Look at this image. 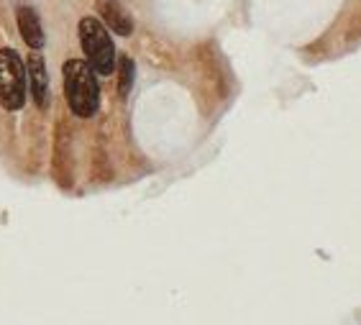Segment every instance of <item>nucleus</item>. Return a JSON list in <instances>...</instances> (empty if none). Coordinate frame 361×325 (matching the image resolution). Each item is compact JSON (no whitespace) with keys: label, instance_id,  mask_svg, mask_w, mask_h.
Returning <instances> with one entry per match:
<instances>
[{"label":"nucleus","instance_id":"nucleus-1","mask_svg":"<svg viewBox=\"0 0 361 325\" xmlns=\"http://www.w3.org/2000/svg\"><path fill=\"white\" fill-rule=\"evenodd\" d=\"M64 97L70 111L80 118H92L100 105V85L97 75L85 59L64 62Z\"/></svg>","mask_w":361,"mask_h":325},{"label":"nucleus","instance_id":"nucleus-2","mask_svg":"<svg viewBox=\"0 0 361 325\" xmlns=\"http://www.w3.org/2000/svg\"><path fill=\"white\" fill-rule=\"evenodd\" d=\"M80 44L85 51V62L90 64L95 75H113L116 70V47L108 28L95 16H85L80 21Z\"/></svg>","mask_w":361,"mask_h":325},{"label":"nucleus","instance_id":"nucleus-3","mask_svg":"<svg viewBox=\"0 0 361 325\" xmlns=\"http://www.w3.org/2000/svg\"><path fill=\"white\" fill-rule=\"evenodd\" d=\"M26 103V64L16 49H0V105L6 111H21Z\"/></svg>","mask_w":361,"mask_h":325},{"label":"nucleus","instance_id":"nucleus-4","mask_svg":"<svg viewBox=\"0 0 361 325\" xmlns=\"http://www.w3.org/2000/svg\"><path fill=\"white\" fill-rule=\"evenodd\" d=\"M26 82L31 87V97L39 108L49 105V77H47V64L39 51H31L26 62Z\"/></svg>","mask_w":361,"mask_h":325},{"label":"nucleus","instance_id":"nucleus-5","mask_svg":"<svg viewBox=\"0 0 361 325\" xmlns=\"http://www.w3.org/2000/svg\"><path fill=\"white\" fill-rule=\"evenodd\" d=\"M16 18H18V31H21L23 42L31 47V51H39L44 47V28L39 21V13L31 6H21Z\"/></svg>","mask_w":361,"mask_h":325},{"label":"nucleus","instance_id":"nucleus-6","mask_svg":"<svg viewBox=\"0 0 361 325\" xmlns=\"http://www.w3.org/2000/svg\"><path fill=\"white\" fill-rule=\"evenodd\" d=\"M100 13H103L105 26L111 28L113 34H118V36H128V34H131V31H133V21H131V16L126 13V11L118 6V3H113V0H108V3H103V6H100Z\"/></svg>","mask_w":361,"mask_h":325},{"label":"nucleus","instance_id":"nucleus-7","mask_svg":"<svg viewBox=\"0 0 361 325\" xmlns=\"http://www.w3.org/2000/svg\"><path fill=\"white\" fill-rule=\"evenodd\" d=\"M121 75H118V95L126 97L133 87V77H136V64L128 56H121Z\"/></svg>","mask_w":361,"mask_h":325},{"label":"nucleus","instance_id":"nucleus-8","mask_svg":"<svg viewBox=\"0 0 361 325\" xmlns=\"http://www.w3.org/2000/svg\"><path fill=\"white\" fill-rule=\"evenodd\" d=\"M113 3H118V0H113Z\"/></svg>","mask_w":361,"mask_h":325}]
</instances>
